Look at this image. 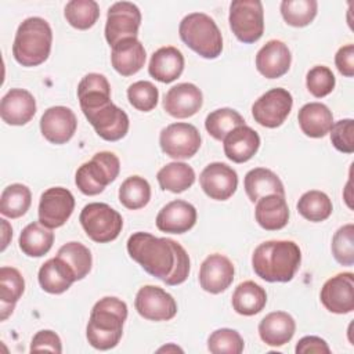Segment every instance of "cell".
<instances>
[{
    "instance_id": "obj_1",
    "label": "cell",
    "mask_w": 354,
    "mask_h": 354,
    "mask_svg": "<svg viewBox=\"0 0 354 354\" xmlns=\"http://www.w3.org/2000/svg\"><path fill=\"white\" fill-rule=\"evenodd\" d=\"M127 252L145 272L166 285H180L188 278L189 256L174 239L138 231L129 236Z\"/></svg>"
},
{
    "instance_id": "obj_2",
    "label": "cell",
    "mask_w": 354,
    "mask_h": 354,
    "mask_svg": "<svg viewBox=\"0 0 354 354\" xmlns=\"http://www.w3.org/2000/svg\"><path fill=\"white\" fill-rule=\"evenodd\" d=\"M301 263V252L293 241H267L252 254V267L267 282H289Z\"/></svg>"
},
{
    "instance_id": "obj_3",
    "label": "cell",
    "mask_w": 354,
    "mask_h": 354,
    "mask_svg": "<svg viewBox=\"0 0 354 354\" xmlns=\"http://www.w3.org/2000/svg\"><path fill=\"white\" fill-rule=\"evenodd\" d=\"M127 318V304L113 296L100 299L91 308L86 337L97 350H111L118 346Z\"/></svg>"
},
{
    "instance_id": "obj_4",
    "label": "cell",
    "mask_w": 354,
    "mask_h": 354,
    "mask_svg": "<svg viewBox=\"0 0 354 354\" xmlns=\"http://www.w3.org/2000/svg\"><path fill=\"white\" fill-rule=\"evenodd\" d=\"M51 44L53 30L48 22L40 17H29L17 29L12 55L22 66H37L48 58Z\"/></svg>"
},
{
    "instance_id": "obj_5",
    "label": "cell",
    "mask_w": 354,
    "mask_h": 354,
    "mask_svg": "<svg viewBox=\"0 0 354 354\" xmlns=\"http://www.w3.org/2000/svg\"><path fill=\"white\" fill-rule=\"evenodd\" d=\"M181 40L206 59L217 58L223 51V36L212 17L203 12L185 15L178 26Z\"/></svg>"
},
{
    "instance_id": "obj_6",
    "label": "cell",
    "mask_w": 354,
    "mask_h": 354,
    "mask_svg": "<svg viewBox=\"0 0 354 354\" xmlns=\"http://www.w3.org/2000/svg\"><path fill=\"white\" fill-rule=\"evenodd\" d=\"M119 171V158L113 152L101 151L76 170L75 183L82 194L88 196L98 195L108 184L116 180Z\"/></svg>"
},
{
    "instance_id": "obj_7",
    "label": "cell",
    "mask_w": 354,
    "mask_h": 354,
    "mask_svg": "<svg viewBox=\"0 0 354 354\" xmlns=\"http://www.w3.org/2000/svg\"><path fill=\"white\" fill-rule=\"evenodd\" d=\"M79 221L87 236L97 243L115 241L123 228L120 213L102 202L86 205L80 212Z\"/></svg>"
},
{
    "instance_id": "obj_8",
    "label": "cell",
    "mask_w": 354,
    "mask_h": 354,
    "mask_svg": "<svg viewBox=\"0 0 354 354\" xmlns=\"http://www.w3.org/2000/svg\"><path fill=\"white\" fill-rule=\"evenodd\" d=\"M228 22L235 37L242 43L257 41L264 32V11L259 0H235L230 4Z\"/></svg>"
},
{
    "instance_id": "obj_9",
    "label": "cell",
    "mask_w": 354,
    "mask_h": 354,
    "mask_svg": "<svg viewBox=\"0 0 354 354\" xmlns=\"http://www.w3.org/2000/svg\"><path fill=\"white\" fill-rule=\"evenodd\" d=\"M293 106L292 94L282 87H275L260 95L252 105L253 119L263 127H279Z\"/></svg>"
},
{
    "instance_id": "obj_10",
    "label": "cell",
    "mask_w": 354,
    "mask_h": 354,
    "mask_svg": "<svg viewBox=\"0 0 354 354\" xmlns=\"http://www.w3.org/2000/svg\"><path fill=\"white\" fill-rule=\"evenodd\" d=\"M201 134L191 123L176 122L159 134V144L162 151L173 159H189L201 148Z\"/></svg>"
},
{
    "instance_id": "obj_11",
    "label": "cell",
    "mask_w": 354,
    "mask_h": 354,
    "mask_svg": "<svg viewBox=\"0 0 354 354\" xmlns=\"http://www.w3.org/2000/svg\"><path fill=\"white\" fill-rule=\"evenodd\" d=\"M141 25V12L130 1L113 3L106 14L105 39L109 46L127 37H137Z\"/></svg>"
},
{
    "instance_id": "obj_12",
    "label": "cell",
    "mask_w": 354,
    "mask_h": 354,
    "mask_svg": "<svg viewBox=\"0 0 354 354\" xmlns=\"http://www.w3.org/2000/svg\"><path fill=\"white\" fill-rule=\"evenodd\" d=\"M75 209L72 192L64 187H51L46 189L39 202V221L47 228L62 227Z\"/></svg>"
},
{
    "instance_id": "obj_13",
    "label": "cell",
    "mask_w": 354,
    "mask_h": 354,
    "mask_svg": "<svg viewBox=\"0 0 354 354\" xmlns=\"http://www.w3.org/2000/svg\"><path fill=\"white\" fill-rule=\"evenodd\" d=\"M134 307L148 321H169L177 314V303L173 296L153 285H145L138 289Z\"/></svg>"
},
{
    "instance_id": "obj_14",
    "label": "cell",
    "mask_w": 354,
    "mask_h": 354,
    "mask_svg": "<svg viewBox=\"0 0 354 354\" xmlns=\"http://www.w3.org/2000/svg\"><path fill=\"white\" fill-rule=\"evenodd\" d=\"M95 133L105 141L122 140L129 131V116L127 113L116 106L112 101L84 113Z\"/></svg>"
},
{
    "instance_id": "obj_15",
    "label": "cell",
    "mask_w": 354,
    "mask_h": 354,
    "mask_svg": "<svg viewBox=\"0 0 354 354\" xmlns=\"http://www.w3.org/2000/svg\"><path fill=\"white\" fill-rule=\"evenodd\" d=\"M201 188L214 201L230 199L238 188L236 171L223 162L209 163L199 176Z\"/></svg>"
},
{
    "instance_id": "obj_16",
    "label": "cell",
    "mask_w": 354,
    "mask_h": 354,
    "mask_svg": "<svg viewBox=\"0 0 354 354\" xmlns=\"http://www.w3.org/2000/svg\"><path fill=\"white\" fill-rule=\"evenodd\" d=\"M324 307L333 314H348L354 310V274L340 272L329 278L319 293Z\"/></svg>"
},
{
    "instance_id": "obj_17",
    "label": "cell",
    "mask_w": 354,
    "mask_h": 354,
    "mask_svg": "<svg viewBox=\"0 0 354 354\" xmlns=\"http://www.w3.org/2000/svg\"><path fill=\"white\" fill-rule=\"evenodd\" d=\"M77 127V119L68 106L57 105L44 111L40 119V131L43 137L55 145L68 142Z\"/></svg>"
},
{
    "instance_id": "obj_18",
    "label": "cell",
    "mask_w": 354,
    "mask_h": 354,
    "mask_svg": "<svg viewBox=\"0 0 354 354\" xmlns=\"http://www.w3.org/2000/svg\"><path fill=\"white\" fill-rule=\"evenodd\" d=\"M234 266L228 257L220 253L209 254L199 268L201 288L212 295L224 292L234 281Z\"/></svg>"
},
{
    "instance_id": "obj_19",
    "label": "cell",
    "mask_w": 354,
    "mask_h": 354,
    "mask_svg": "<svg viewBox=\"0 0 354 354\" xmlns=\"http://www.w3.org/2000/svg\"><path fill=\"white\" fill-rule=\"evenodd\" d=\"M202 91L194 83H178L173 86L163 98V109L177 119L194 116L202 108Z\"/></svg>"
},
{
    "instance_id": "obj_20",
    "label": "cell",
    "mask_w": 354,
    "mask_h": 354,
    "mask_svg": "<svg viewBox=\"0 0 354 354\" xmlns=\"http://www.w3.org/2000/svg\"><path fill=\"white\" fill-rule=\"evenodd\" d=\"M292 62L289 47L277 39L268 40L256 54V69L267 79H278L283 76Z\"/></svg>"
},
{
    "instance_id": "obj_21",
    "label": "cell",
    "mask_w": 354,
    "mask_h": 354,
    "mask_svg": "<svg viewBox=\"0 0 354 354\" xmlns=\"http://www.w3.org/2000/svg\"><path fill=\"white\" fill-rule=\"evenodd\" d=\"M196 209L194 205L176 199L166 203L156 216V227L162 232L184 234L196 223Z\"/></svg>"
},
{
    "instance_id": "obj_22",
    "label": "cell",
    "mask_w": 354,
    "mask_h": 354,
    "mask_svg": "<svg viewBox=\"0 0 354 354\" xmlns=\"http://www.w3.org/2000/svg\"><path fill=\"white\" fill-rule=\"evenodd\" d=\"M35 113L36 100L28 90L11 88L1 98L0 116L7 124L24 126L32 120Z\"/></svg>"
},
{
    "instance_id": "obj_23",
    "label": "cell",
    "mask_w": 354,
    "mask_h": 354,
    "mask_svg": "<svg viewBox=\"0 0 354 354\" xmlns=\"http://www.w3.org/2000/svg\"><path fill=\"white\" fill-rule=\"evenodd\" d=\"M260 147V136L252 127L243 124L235 127L223 140L225 156L234 163H245L252 159Z\"/></svg>"
},
{
    "instance_id": "obj_24",
    "label": "cell",
    "mask_w": 354,
    "mask_h": 354,
    "mask_svg": "<svg viewBox=\"0 0 354 354\" xmlns=\"http://www.w3.org/2000/svg\"><path fill=\"white\" fill-rule=\"evenodd\" d=\"M147 53L137 37H127L112 47L111 62L113 69L122 76L137 73L145 64Z\"/></svg>"
},
{
    "instance_id": "obj_25",
    "label": "cell",
    "mask_w": 354,
    "mask_h": 354,
    "mask_svg": "<svg viewBox=\"0 0 354 354\" xmlns=\"http://www.w3.org/2000/svg\"><path fill=\"white\" fill-rule=\"evenodd\" d=\"M184 71V55L173 46L158 48L149 61L148 73L160 83H171Z\"/></svg>"
},
{
    "instance_id": "obj_26",
    "label": "cell",
    "mask_w": 354,
    "mask_h": 354,
    "mask_svg": "<svg viewBox=\"0 0 354 354\" xmlns=\"http://www.w3.org/2000/svg\"><path fill=\"white\" fill-rule=\"evenodd\" d=\"M296 330L293 317L285 311H272L259 324L260 339L271 347H279L292 340Z\"/></svg>"
},
{
    "instance_id": "obj_27",
    "label": "cell",
    "mask_w": 354,
    "mask_h": 354,
    "mask_svg": "<svg viewBox=\"0 0 354 354\" xmlns=\"http://www.w3.org/2000/svg\"><path fill=\"white\" fill-rule=\"evenodd\" d=\"M254 217L257 224L267 231H278L289 221V207L283 195L270 194L256 203Z\"/></svg>"
},
{
    "instance_id": "obj_28",
    "label": "cell",
    "mask_w": 354,
    "mask_h": 354,
    "mask_svg": "<svg viewBox=\"0 0 354 354\" xmlns=\"http://www.w3.org/2000/svg\"><path fill=\"white\" fill-rule=\"evenodd\" d=\"M77 98L83 113L111 102V84L101 73H87L77 86Z\"/></svg>"
},
{
    "instance_id": "obj_29",
    "label": "cell",
    "mask_w": 354,
    "mask_h": 354,
    "mask_svg": "<svg viewBox=\"0 0 354 354\" xmlns=\"http://www.w3.org/2000/svg\"><path fill=\"white\" fill-rule=\"evenodd\" d=\"M37 278L41 289L51 295L64 293L76 281L72 268L58 256L47 260L40 267Z\"/></svg>"
},
{
    "instance_id": "obj_30",
    "label": "cell",
    "mask_w": 354,
    "mask_h": 354,
    "mask_svg": "<svg viewBox=\"0 0 354 354\" xmlns=\"http://www.w3.org/2000/svg\"><path fill=\"white\" fill-rule=\"evenodd\" d=\"M297 120L307 137L321 138L329 133L333 124V115L325 104L308 102L299 109Z\"/></svg>"
},
{
    "instance_id": "obj_31",
    "label": "cell",
    "mask_w": 354,
    "mask_h": 354,
    "mask_svg": "<svg viewBox=\"0 0 354 354\" xmlns=\"http://www.w3.org/2000/svg\"><path fill=\"white\" fill-rule=\"evenodd\" d=\"M243 187L252 202H257L260 198L270 194L285 196V188L281 178L272 170L266 167H254L249 170L245 176Z\"/></svg>"
},
{
    "instance_id": "obj_32",
    "label": "cell",
    "mask_w": 354,
    "mask_h": 354,
    "mask_svg": "<svg viewBox=\"0 0 354 354\" xmlns=\"http://www.w3.org/2000/svg\"><path fill=\"white\" fill-rule=\"evenodd\" d=\"M231 303L232 308L239 315H256L266 307L267 293L259 283L253 281H245L235 288Z\"/></svg>"
},
{
    "instance_id": "obj_33",
    "label": "cell",
    "mask_w": 354,
    "mask_h": 354,
    "mask_svg": "<svg viewBox=\"0 0 354 354\" xmlns=\"http://www.w3.org/2000/svg\"><path fill=\"white\" fill-rule=\"evenodd\" d=\"M18 243L24 254L29 257H41L53 248L54 232L40 221H33L22 230Z\"/></svg>"
},
{
    "instance_id": "obj_34",
    "label": "cell",
    "mask_w": 354,
    "mask_h": 354,
    "mask_svg": "<svg viewBox=\"0 0 354 354\" xmlns=\"http://www.w3.org/2000/svg\"><path fill=\"white\" fill-rule=\"evenodd\" d=\"M25 290V279L21 272L14 267L0 268V303H1V321L12 314L17 301Z\"/></svg>"
},
{
    "instance_id": "obj_35",
    "label": "cell",
    "mask_w": 354,
    "mask_h": 354,
    "mask_svg": "<svg viewBox=\"0 0 354 354\" xmlns=\"http://www.w3.org/2000/svg\"><path fill=\"white\" fill-rule=\"evenodd\" d=\"M156 180L162 189L180 194L192 187L195 183V171L184 162H171L158 171Z\"/></svg>"
},
{
    "instance_id": "obj_36",
    "label": "cell",
    "mask_w": 354,
    "mask_h": 354,
    "mask_svg": "<svg viewBox=\"0 0 354 354\" xmlns=\"http://www.w3.org/2000/svg\"><path fill=\"white\" fill-rule=\"evenodd\" d=\"M32 203L30 189L19 183L6 187L0 196V213L8 218L24 216Z\"/></svg>"
},
{
    "instance_id": "obj_37",
    "label": "cell",
    "mask_w": 354,
    "mask_h": 354,
    "mask_svg": "<svg viewBox=\"0 0 354 354\" xmlns=\"http://www.w3.org/2000/svg\"><path fill=\"white\" fill-rule=\"evenodd\" d=\"M296 207L301 217L313 223H319L326 220L333 210L332 201L329 199V196L325 192L318 189H311L304 192L300 196Z\"/></svg>"
},
{
    "instance_id": "obj_38",
    "label": "cell",
    "mask_w": 354,
    "mask_h": 354,
    "mask_svg": "<svg viewBox=\"0 0 354 354\" xmlns=\"http://www.w3.org/2000/svg\"><path fill=\"white\" fill-rule=\"evenodd\" d=\"M149 199L151 185L141 176H130L119 187V201L130 210H137L147 206Z\"/></svg>"
},
{
    "instance_id": "obj_39",
    "label": "cell",
    "mask_w": 354,
    "mask_h": 354,
    "mask_svg": "<svg viewBox=\"0 0 354 354\" xmlns=\"http://www.w3.org/2000/svg\"><path fill=\"white\" fill-rule=\"evenodd\" d=\"M64 15L71 26L86 30L100 18V7L94 0H71L65 6Z\"/></svg>"
},
{
    "instance_id": "obj_40",
    "label": "cell",
    "mask_w": 354,
    "mask_h": 354,
    "mask_svg": "<svg viewBox=\"0 0 354 354\" xmlns=\"http://www.w3.org/2000/svg\"><path fill=\"white\" fill-rule=\"evenodd\" d=\"M245 120L239 112L231 108H220L210 112L205 119L206 131L218 141H223L225 136L238 126H243Z\"/></svg>"
},
{
    "instance_id": "obj_41",
    "label": "cell",
    "mask_w": 354,
    "mask_h": 354,
    "mask_svg": "<svg viewBox=\"0 0 354 354\" xmlns=\"http://www.w3.org/2000/svg\"><path fill=\"white\" fill-rule=\"evenodd\" d=\"M57 256L61 257L64 261H66V264L72 268V271L75 272L76 281L83 279L91 270V264H93L91 252L88 250V248H86L80 242H68L62 245L58 249Z\"/></svg>"
},
{
    "instance_id": "obj_42",
    "label": "cell",
    "mask_w": 354,
    "mask_h": 354,
    "mask_svg": "<svg viewBox=\"0 0 354 354\" xmlns=\"http://www.w3.org/2000/svg\"><path fill=\"white\" fill-rule=\"evenodd\" d=\"M279 10L288 25L303 28L314 21L318 3L315 0H283L279 6Z\"/></svg>"
},
{
    "instance_id": "obj_43",
    "label": "cell",
    "mask_w": 354,
    "mask_h": 354,
    "mask_svg": "<svg viewBox=\"0 0 354 354\" xmlns=\"http://www.w3.org/2000/svg\"><path fill=\"white\" fill-rule=\"evenodd\" d=\"M243 347L242 336L230 328L216 329L207 339V350L213 354H241Z\"/></svg>"
},
{
    "instance_id": "obj_44",
    "label": "cell",
    "mask_w": 354,
    "mask_h": 354,
    "mask_svg": "<svg viewBox=\"0 0 354 354\" xmlns=\"http://www.w3.org/2000/svg\"><path fill=\"white\" fill-rule=\"evenodd\" d=\"M332 254L342 266L354 264V225L351 223L342 225L332 238Z\"/></svg>"
},
{
    "instance_id": "obj_45",
    "label": "cell",
    "mask_w": 354,
    "mask_h": 354,
    "mask_svg": "<svg viewBox=\"0 0 354 354\" xmlns=\"http://www.w3.org/2000/svg\"><path fill=\"white\" fill-rule=\"evenodd\" d=\"M127 98L133 108L141 112H149L158 104L159 91L153 83L148 80H138L129 86Z\"/></svg>"
},
{
    "instance_id": "obj_46",
    "label": "cell",
    "mask_w": 354,
    "mask_h": 354,
    "mask_svg": "<svg viewBox=\"0 0 354 354\" xmlns=\"http://www.w3.org/2000/svg\"><path fill=\"white\" fill-rule=\"evenodd\" d=\"M336 79L333 72L325 65L313 66L306 76L307 90L317 98L326 97L335 88Z\"/></svg>"
},
{
    "instance_id": "obj_47",
    "label": "cell",
    "mask_w": 354,
    "mask_h": 354,
    "mask_svg": "<svg viewBox=\"0 0 354 354\" xmlns=\"http://www.w3.org/2000/svg\"><path fill=\"white\" fill-rule=\"evenodd\" d=\"M330 142L332 145L343 153L354 152V120L342 119L332 124L330 130Z\"/></svg>"
},
{
    "instance_id": "obj_48",
    "label": "cell",
    "mask_w": 354,
    "mask_h": 354,
    "mask_svg": "<svg viewBox=\"0 0 354 354\" xmlns=\"http://www.w3.org/2000/svg\"><path fill=\"white\" fill-rule=\"evenodd\" d=\"M30 351H51L59 354L62 353V343L55 332L43 329L33 336L30 342Z\"/></svg>"
},
{
    "instance_id": "obj_49",
    "label": "cell",
    "mask_w": 354,
    "mask_h": 354,
    "mask_svg": "<svg viewBox=\"0 0 354 354\" xmlns=\"http://www.w3.org/2000/svg\"><path fill=\"white\" fill-rule=\"evenodd\" d=\"M335 64L337 71L346 76H354V44H346L340 47L335 55Z\"/></svg>"
},
{
    "instance_id": "obj_50",
    "label": "cell",
    "mask_w": 354,
    "mask_h": 354,
    "mask_svg": "<svg viewBox=\"0 0 354 354\" xmlns=\"http://www.w3.org/2000/svg\"><path fill=\"white\" fill-rule=\"evenodd\" d=\"M295 351L297 354H308V353L328 354V353H330V348H329L328 343L318 336H304L297 342Z\"/></svg>"
},
{
    "instance_id": "obj_51",
    "label": "cell",
    "mask_w": 354,
    "mask_h": 354,
    "mask_svg": "<svg viewBox=\"0 0 354 354\" xmlns=\"http://www.w3.org/2000/svg\"><path fill=\"white\" fill-rule=\"evenodd\" d=\"M0 224H1V248H0V250L4 252L10 243L11 236H12V228L6 218H1Z\"/></svg>"
},
{
    "instance_id": "obj_52",
    "label": "cell",
    "mask_w": 354,
    "mask_h": 354,
    "mask_svg": "<svg viewBox=\"0 0 354 354\" xmlns=\"http://www.w3.org/2000/svg\"><path fill=\"white\" fill-rule=\"evenodd\" d=\"M169 350H174V351H183L181 348H178V347L173 346V344H170V346H167V347H162V348H159L158 351H169Z\"/></svg>"
}]
</instances>
